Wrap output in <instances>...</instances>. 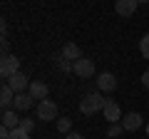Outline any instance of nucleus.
<instances>
[{
  "label": "nucleus",
  "instance_id": "f257e3e1",
  "mask_svg": "<svg viewBox=\"0 0 149 139\" xmlns=\"http://www.w3.org/2000/svg\"><path fill=\"white\" fill-rule=\"evenodd\" d=\"M107 104V99L100 95V92H90L80 99V112L82 114H95V112H102Z\"/></svg>",
  "mask_w": 149,
  "mask_h": 139
},
{
  "label": "nucleus",
  "instance_id": "f03ea898",
  "mask_svg": "<svg viewBox=\"0 0 149 139\" xmlns=\"http://www.w3.org/2000/svg\"><path fill=\"white\" fill-rule=\"evenodd\" d=\"M35 114L40 122H52L55 117H57V104H55L52 99H45V102H37L35 107Z\"/></svg>",
  "mask_w": 149,
  "mask_h": 139
},
{
  "label": "nucleus",
  "instance_id": "7ed1b4c3",
  "mask_svg": "<svg viewBox=\"0 0 149 139\" xmlns=\"http://www.w3.org/2000/svg\"><path fill=\"white\" fill-rule=\"evenodd\" d=\"M17 72H20V60H17L15 55H8V57H3V60H0V75L5 77V80L15 77Z\"/></svg>",
  "mask_w": 149,
  "mask_h": 139
},
{
  "label": "nucleus",
  "instance_id": "20e7f679",
  "mask_svg": "<svg viewBox=\"0 0 149 139\" xmlns=\"http://www.w3.org/2000/svg\"><path fill=\"white\" fill-rule=\"evenodd\" d=\"M102 114H104V119H107L109 124H119V122H122V109H119V104H117L114 99H107Z\"/></svg>",
  "mask_w": 149,
  "mask_h": 139
},
{
  "label": "nucleus",
  "instance_id": "39448f33",
  "mask_svg": "<svg viewBox=\"0 0 149 139\" xmlns=\"http://www.w3.org/2000/svg\"><path fill=\"white\" fill-rule=\"evenodd\" d=\"M5 85H10V90L15 92V95H22V92L30 90V80H27V75H22V72H17L15 77L5 80Z\"/></svg>",
  "mask_w": 149,
  "mask_h": 139
},
{
  "label": "nucleus",
  "instance_id": "423d86ee",
  "mask_svg": "<svg viewBox=\"0 0 149 139\" xmlns=\"http://www.w3.org/2000/svg\"><path fill=\"white\" fill-rule=\"evenodd\" d=\"M137 8H139L137 0H117V3H114V13H117L119 17H132Z\"/></svg>",
  "mask_w": 149,
  "mask_h": 139
},
{
  "label": "nucleus",
  "instance_id": "0eeeda50",
  "mask_svg": "<svg viewBox=\"0 0 149 139\" xmlns=\"http://www.w3.org/2000/svg\"><path fill=\"white\" fill-rule=\"evenodd\" d=\"M74 75L82 77V80L92 77V75H95V62H92V60H87V57L77 60V62H74Z\"/></svg>",
  "mask_w": 149,
  "mask_h": 139
},
{
  "label": "nucleus",
  "instance_id": "6e6552de",
  "mask_svg": "<svg viewBox=\"0 0 149 139\" xmlns=\"http://www.w3.org/2000/svg\"><path fill=\"white\" fill-rule=\"evenodd\" d=\"M97 87H100V92H114L117 90V80H114L112 72H100L97 75Z\"/></svg>",
  "mask_w": 149,
  "mask_h": 139
},
{
  "label": "nucleus",
  "instance_id": "1a4fd4ad",
  "mask_svg": "<svg viewBox=\"0 0 149 139\" xmlns=\"http://www.w3.org/2000/svg\"><path fill=\"white\" fill-rule=\"evenodd\" d=\"M142 124H144V119H142V114H139V112H129V114H124V117H122L124 132H134V129H139Z\"/></svg>",
  "mask_w": 149,
  "mask_h": 139
},
{
  "label": "nucleus",
  "instance_id": "9d476101",
  "mask_svg": "<svg viewBox=\"0 0 149 139\" xmlns=\"http://www.w3.org/2000/svg\"><path fill=\"white\" fill-rule=\"evenodd\" d=\"M27 92H30V97H32V99H37V102H45V99H47V85L40 82V80H32Z\"/></svg>",
  "mask_w": 149,
  "mask_h": 139
},
{
  "label": "nucleus",
  "instance_id": "9b49d317",
  "mask_svg": "<svg viewBox=\"0 0 149 139\" xmlns=\"http://www.w3.org/2000/svg\"><path fill=\"white\" fill-rule=\"evenodd\" d=\"M13 102H15V92L10 90V85H3V87H0V107H3V112L10 109Z\"/></svg>",
  "mask_w": 149,
  "mask_h": 139
},
{
  "label": "nucleus",
  "instance_id": "f8f14e48",
  "mask_svg": "<svg viewBox=\"0 0 149 139\" xmlns=\"http://www.w3.org/2000/svg\"><path fill=\"white\" fill-rule=\"evenodd\" d=\"M20 122H22V119L17 117V109H8V112H3V127H8L10 132L20 127Z\"/></svg>",
  "mask_w": 149,
  "mask_h": 139
},
{
  "label": "nucleus",
  "instance_id": "ddd939ff",
  "mask_svg": "<svg viewBox=\"0 0 149 139\" xmlns=\"http://www.w3.org/2000/svg\"><path fill=\"white\" fill-rule=\"evenodd\" d=\"M62 57L70 60V62H77V60H82V50L74 42H67V45H62Z\"/></svg>",
  "mask_w": 149,
  "mask_h": 139
},
{
  "label": "nucleus",
  "instance_id": "4468645a",
  "mask_svg": "<svg viewBox=\"0 0 149 139\" xmlns=\"http://www.w3.org/2000/svg\"><path fill=\"white\" fill-rule=\"evenodd\" d=\"M13 104H15V109H17V112H27V109H30L32 104H35V102H32L30 92H22V95H15V102H13Z\"/></svg>",
  "mask_w": 149,
  "mask_h": 139
},
{
  "label": "nucleus",
  "instance_id": "2eb2a0df",
  "mask_svg": "<svg viewBox=\"0 0 149 139\" xmlns=\"http://www.w3.org/2000/svg\"><path fill=\"white\" fill-rule=\"evenodd\" d=\"M57 129L67 137V134L72 132V119H70V117H60V119H57Z\"/></svg>",
  "mask_w": 149,
  "mask_h": 139
},
{
  "label": "nucleus",
  "instance_id": "dca6fc26",
  "mask_svg": "<svg viewBox=\"0 0 149 139\" xmlns=\"http://www.w3.org/2000/svg\"><path fill=\"white\" fill-rule=\"evenodd\" d=\"M55 62H57V67L62 70V72H74V62H70V60H65L62 55H60V57H55Z\"/></svg>",
  "mask_w": 149,
  "mask_h": 139
},
{
  "label": "nucleus",
  "instance_id": "f3484780",
  "mask_svg": "<svg viewBox=\"0 0 149 139\" xmlns=\"http://www.w3.org/2000/svg\"><path fill=\"white\" fill-rule=\"evenodd\" d=\"M122 132H124L122 122H119V124H109V129H107V137H109V139H117Z\"/></svg>",
  "mask_w": 149,
  "mask_h": 139
},
{
  "label": "nucleus",
  "instance_id": "a211bd4d",
  "mask_svg": "<svg viewBox=\"0 0 149 139\" xmlns=\"http://www.w3.org/2000/svg\"><path fill=\"white\" fill-rule=\"evenodd\" d=\"M139 50H142V57L149 60V35H144V38L139 40Z\"/></svg>",
  "mask_w": 149,
  "mask_h": 139
},
{
  "label": "nucleus",
  "instance_id": "6ab92c4d",
  "mask_svg": "<svg viewBox=\"0 0 149 139\" xmlns=\"http://www.w3.org/2000/svg\"><path fill=\"white\" fill-rule=\"evenodd\" d=\"M10 139H30V134L22 132V129L17 127V129H13V132H10Z\"/></svg>",
  "mask_w": 149,
  "mask_h": 139
},
{
  "label": "nucleus",
  "instance_id": "aec40b11",
  "mask_svg": "<svg viewBox=\"0 0 149 139\" xmlns=\"http://www.w3.org/2000/svg\"><path fill=\"white\" fill-rule=\"evenodd\" d=\"M32 127H35V119H22V122H20V129H22V132H27V134L32 132Z\"/></svg>",
  "mask_w": 149,
  "mask_h": 139
},
{
  "label": "nucleus",
  "instance_id": "412c9836",
  "mask_svg": "<svg viewBox=\"0 0 149 139\" xmlns=\"http://www.w3.org/2000/svg\"><path fill=\"white\" fill-rule=\"evenodd\" d=\"M8 50H10V42L3 40V42H0V52H3V57H8Z\"/></svg>",
  "mask_w": 149,
  "mask_h": 139
},
{
  "label": "nucleus",
  "instance_id": "4be33fe9",
  "mask_svg": "<svg viewBox=\"0 0 149 139\" xmlns=\"http://www.w3.org/2000/svg\"><path fill=\"white\" fill-rule=\"evenodd\" d=\"M0 139H10V129L8 127H0Z\"/></svg>",
  "mask_w": 149,
  "mask_h": 139
},
{
  "label": "nucleus",
  "instance_id": "5701e85b",
  "mask_svg": "<svg viewBox=\"0 0 149 139\" xmlns=\"http://www.w3.org/2000/svg\"><path fill=\"white\" fill-rule=\"evenodd\" d=\"M142 85H144V87H147V90H149V70H147V72H144V75H142Z\"/></svg>",
  "mask_w": 149,
  "mask_h": 139
},
{
  "label": "nucleus",
  "instance_id": "b1692460",
  "mask_svg": "<svg viewBox=\"0 0 149 139\" xmlns=\"http://www.w3.org/2000/svg\"><path fill=\"white\" fill-rule=\"evenodd\" d=\"M65 139H85V137H82V134H77V132H70Z\"/></svg>",
  "mask_w": 149,
  "mask_h": 139
},
{
  "label": "nucleus",
  "instance_id": "393cba45",
  "mask_svg": "<svg viewBox=\"0 0 149 139\" xmlns=\"http://www.w3.org/2000/svg\"><path fill=\"white\" fill-rule=\"evenodd\" d=\"M147 134H149V127H147Z\"/></svg>",
  "mask_w": 149,
  "mask_h": 139
}]
</instances>
